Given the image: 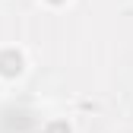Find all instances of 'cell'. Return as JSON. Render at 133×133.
<instances>
[{
	"label": "cell",
	"mask_w": 133,
	"mask_h": 133,
	"mask_svg": "<svg viewBox=\"0 0 133 133\" xmlns=\"http://www.w3.org/2000/svg\"><path fill=\"white\" fill-rule=\"evenodd\" d=\"M48 133H70V127H66L63 121H54L51 127H48Z\"/></svg>",
	"instance_id": "2"
},
{
	"label": "cell",
	"mask_w": 133,
	"mask_h": 133,
	"mask_svg": "<svg viewBox=\"0 0 133 133\" xmlns=\"http://www.w3.org/2000/svg\"><path fill=\"white\" fill-rule=\"evenodd\" d=\"M51 3H60V0H51Z\"/></svg>",
	"instance_id": "3"
},
{
	"label": "cell",
	"mask_w": 133,
	"mask_h": 133,
	"mask_svg": "<svg viewBox=\"0 0 133 133\" xmlns=\"http://www.w3.org/2000/svg\"><path fill=\"white\" fill-rule=\"evenodd\" d=\"M19 70H22V57L16 51H3V54H0V73H3V76H16Z\"/></svg>",
	"instance_id": "1"
}]
</instances>
